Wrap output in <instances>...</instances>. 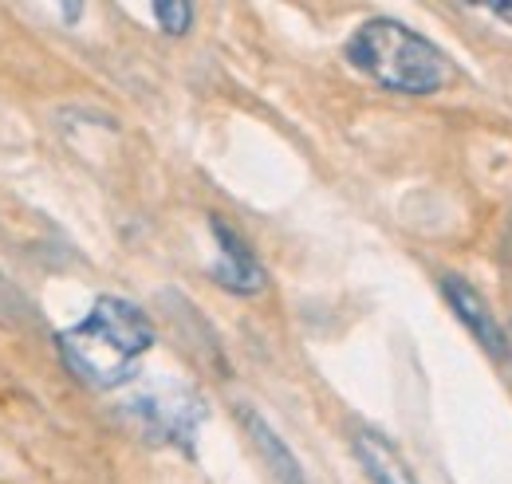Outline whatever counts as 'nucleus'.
I'll return each mask as SVG.
<instances>
[{
	"label": "nucleus",
	"instance_id": "nucleus-1",
	"mask_svg": "<svg viewBox=\"0 0 512 484\" xmlns=\"http://www.w3.org/2000/svg\"><path fill=\"white\" fill-rule=\"evenodd\" d=\"M150 347H154L150 315L119 296L95 300V307L75 327L60 331V355L67 370L95 390H115L130 382Z\"/></svg>",
	"mask_w": 512,
	"mask_h": 484
},
{
	"label": "nucleus",
	"instance_id": "nucleus-2",
	"mask_svg": "<svg viewBox=\"0 0 512 484\" xmlns=\"http://www.w3.org/2000/svg\"><path fill=\"white\" fill-rule=\"evenodd\" d=\"M347 63L398 95H434L453 79L446 52L398 20H367L347 40Z\"/></svg>",
	"mask_w": 512,
	"mask_h": 484
},
{
	"label": "nucleus",
	"instance_id": "nucleus-3",
	"mask_svg": "<svg viewBox=\"0 0 512 484\" xmlns=\"http://www.w3.org/2000/svg\"><path fill=\"white\" fill-rule=\"evenodd\" d=\"M134 414H138V422L146 425L158 441L190 445L193 429L205 418V406H201L197 394L170 386V390H154V394L134 398Z\"/></svg>",
	"mask_w": 512,
	"mask_h": 484
},
{
	"label": "nucleus",
	"instance_id": "nucleus-4",
	"mask_svg": "<svg viewBox=\"0 0 512 484\" xmlns=\"http://www.w3.org/2000/svg\"><path fill=\"white\" fill-rule=\"evenodd\" d=\"M209 229H213L217 252H221V260L213 264V280H217L225 292H233V296H256V292L264 288V268H260L256 252L245 244V237H241L233 225H225L221 217H213Z\"/></svg>",
	"mask_w": 512,
	"mask_h": 484
},
{
	"label": "nucleus",
	"instance_id": "nucleus-5",
	"mask_svg": "<svg viewBox=\"0 0 512 484\" xmlns=\"http://www.w3.org/2000/svg\"><path fill=\"white\" fill-rule=\"evenodd\" d=\"M442 296H446V303L453 307V315L473 331V339H477L485 351L509 355V335L497 327L489 303L481 300V292H477L473 284H465L461 276H442Z\"/></svg>",
	"mask_w": 512,
	"mask_h": 484
},
{
	"label": "nucleus",
	"instance_id": "nucleus-6",
	"mask_svg": "<svg viewBox=\"0 0 512 484\" xmlns=\"http://www.w3.org/2000/svg\"><path fill=\"white\" fill-rule=\"evenodd\" d=\"M355 457L363 461L367 477L375 484H418L410 465L402 461V453L386 441L379 429H359L355 433Z\"/></svg>",
	"mask_w": 512,
	"mask_h": 484
},
{
	"label": "nucleus",
	"instance_id": "nucleus-7",
	"mask_svg": "<svg viewBox=\"0 0 512 484\" xmlns=\"http://www.w3.org/2000/svg\"><path fill=\"white\" fill-rule=\"evenodd\" d=\"M241 422L249 429V437H253V445L260 449V457L268 461V469L276 473V481L280 484H304V473H300V461L288 453V445L272 433V425L264 422L260 414L253 410H241Z\"/></svg>",
	"mask_w": 512,
	"mask_h": 484
},
{
	"label": "nucleus",
	"instance_id": "nucleus-8",
	"mask_svg": "<svg viewBox=\"0 0 512 484\" xmlns=\"http://www.w3.org/2000/svg\"><path fill=\"white\" fill-rule=\"evenodd\" d=\"M150 12H154V20L162 24V32H170V36H186V32H190L193 4H182V0H174V4H154Z\"/></svg>",
	"mask_w": 512,
	"mask_h": 484
},
{
	"label": "nucleus",
	"instance_id": "nucleus-9",
	"mask_svg": "<svg viewBox=\"0 0 512 484\" xmlns=\"http://www.w3.org/2000/svg\"><path fill=\"white\" fill-rule=\"evenodd\" d=\"M493 16H501L505 24H512V4H493Z\"/></svg>",
	"mask_w": 512,
	"mask_h": 484
},
{
	"label": "nucleus",
	"instance_id": "nucleus-10",
	"mask_svg": "<svg viewBox=\"0 0 512 484\" xmlns=\"http://www.w3.org/2000/svg\"><path fill=\"white\" fill-rule=\"evenodd\" d=\"M505 335H509V351H512V323H509V331H505Z\"/></svg>",
	"mask_w": 512,
	"mask_h": 484
}]
</instances>
